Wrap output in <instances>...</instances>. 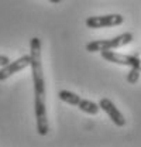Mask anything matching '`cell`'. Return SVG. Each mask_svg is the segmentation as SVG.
Listing matches in <instances>:
<instances>
[{
  "instance_id": "6da1fadb",
  "label": "cell",
  "mask_w": 141,
  "mask_h": 147,
  "mask_svg": "<svg viewBox=\"0 0 141 147\" xmlns=\"http://www.w3.org/2000/svg\"><path fill=\"white\" fill-rule=\"evenodd\" d=\"M30 57H31V74L34 84V112L37 131L40 136H47L50 131V123L47 117V92H45V79L42 69V58H41V40L33 37L30 40Z\"/></svg>"
},
{
  "instance_id": "7a4b0ae2",
  "label": "cell",
  "mask_w": 141,
  "mask_h": 147,
  "mask_svg": "<svg viewBox=\"0 0 141 147\" xmlns=\"http://www.w3.org/2000/svg\"><path fill=\"white\" fill-rule=\"evenodd\" d=\"M134 40V36L131 33H123L117 37L109 38V40H96L86 44V51L89 53H102L107 50H114V48H120L123 45L130 44Z\"/></svg>"
},
{
  "instance_id": "3957f363",
  "label": "cell",
  "mask_w": 141,
  "mask_h": 147,
  "mask_svg": "<svg viewBox=\"0 0 141 147\" xmlns=\"http://www.w3.org/2000/svg\"><path fill=\"white\" fill-rule=\"evenodd\" d=\"M58 96L62 102L72 105V106H78L82 112H85L88 115H97L99 110H100L99 103H95L89 99H82L79 95H76V93H73L70 91H61L58 93Z\"/></svg>"
},
{
  "instance_id": "277c9868",
  "label": "cell",
  "mask_w": 141,
  "mask_h": 147,
  "mask_svg": "<svg viewBox=\"0 0 141 147\" xmlns=\"http://www.w3.org/2000/svg\"><path fill=\"white\" fill-rule=\"evenodd\" d=\"M100 55L103 59L113 62V64H117V65H124V67H130V68H133V67L141 68V59L138 54H119L111 50H107V51H102Z\"/></svg>"
},
{
  "instance_id": "5b68a950",
  "label": "cell",
  "mask_w": 141,
  "mask_h": 147,
  "mask_svg": "<svg viewBox=\"0 0 141 147\" xmlns=\"http://www.w3.org/2000/svg\"><path fill=\"white\" fill-rule=\"evenodd\" d=\"M124 17L122 14H106V16H92L88 17L85 24L88 28H105L123 24Z\"/></svg>"
},
{
  "instance_id": "8992f818",
  "label": "cell",
  "mask_w": 141,
  "mask_h": 147,
  "mask_svg": "<svg viewBox=\"0 0 141 147\" xmlns=\"http://www.w3.org/2000/svg\"><path fill=\"white\" fill-rule=\"evenodd\" d=\"M30 64H31V57H30V54L23 55V57L17 58L16 61H10L4 67H0V81H6L11 75L26 69L27 67H30Z\"/></svg>"
},
{
  "instance_id": "52a82bcc",
  "label": "cell",
  "mask_w": 141,
  "mask_h": 147,
  "mask_svg": "<svg viewBox=\"0 0 141 147\" xmlns=\"http://www.w3.org/2000/svg\"><path fill=\"white\" fill-rule=\"evenodd\" d=\"M99 108L111 119V122H113L117 127H123L124 125H126V119H124L123 113L119 110V108H116V105H114L110 99L102 98V99L99 100Z\"/></svg>"
},
{
  "instance_id": "ba28073f",
  "label": "cell",
  "mask_w": 141,
  "mask_h": 147,
  "mask_svg": "<svg viewBox=\"0 0 141 147\" xmlns=\"http://www.w3.org/2000/svg\"><path fill=\"white\" fill-rule=\"evenodd\" d=\"M140 75H141V68H138V67L130 68V72L127 74V81H128V84H137L138 79H140Z\"/></svg>"
},
{
  "instance_id": "9c48e42d",
  "label": "cell",
  "mask_w": 141,
  "mask_h": 147,
  "mask_svg": "<svg viewBox=\"0 0 141 147\" xmlns=\"http://www.w3.org/2000/svg\"><path fill=\"white\" fill-rule=\"evenodd\" d=\"M9 62H10L9 57H6V55H0V67H4V65L9 64Z\"/></svg>"
},
{
  "instance_id": "30bf717a",
  "label": "cell",
  "mask_w": 141,
  "mask_h": 147,
  "mask_svg": "<svg viewBox=\"0 0 141 147\" xmlns=\"http://www.w3.org/2000/svg\"><path fill=\"white\" fill-rule=\"evenodd\" d=\"M48 1H51V3H61L62 0H48Z\"/></svg>"
}]
</instances>
